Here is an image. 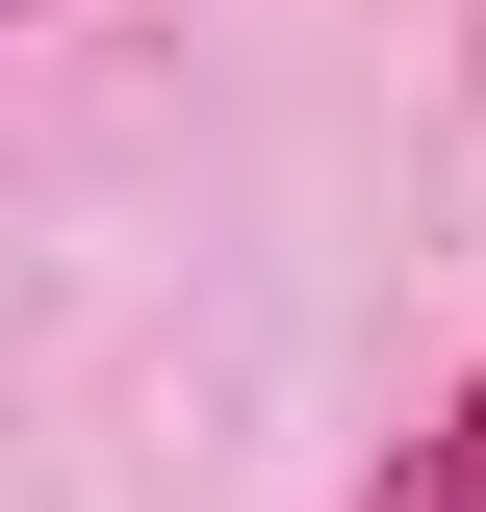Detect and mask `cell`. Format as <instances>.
Returning a JSON list of instances; mask_svg holds the SVG:
<instances>
[{
	"label": "cell",
	"mask_w": 486,
	"mask_h": 512,
	"mask_svg": "<svg viewBox=\"0 0 486 512\" xmlns=\"http://www.w3.org/2000/svg\"><path fill=\"white\" fill-rule=\"evenodd\" d=\"M0 26H26V0H0Z\"/></svg>",
	"instance_id": "7a4b0ae2"
},
{
	"label": "cell",
	"mask_w": 486,
	"mask_h": 512,
	"mask_svg": "<svg viewBox=\"0 0 486 512\" xmlns=\"http://www.w3.org/2000/svg\"><path fill=\"white\" fill-rule=\"evenodd\" d=\"M359 512H486V384L435 410V436H384V487H359Z\"/></svg>",
	"instance_id": "6da1fadb"
}]
</instances>
